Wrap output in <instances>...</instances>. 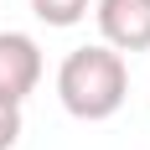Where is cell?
Returning a JSON list of instances; mask_svg holds the SVG:
<instances>
[{
	"mask_svg": "<svg viewBox=\"0 0 150 150\" xmlns=\"http://www.w3.org/2000/svg\"><path fill=\"white\" fill-rule=\"evenodd\" d=\"M42 83V47L26 31H0V98L21 104Z\"/></svg>",
	"mask_w": 150,
	"mask_h": 150,
	"instance_id": "7a4b0ae2",
	"label": "cell"
},
{
	"mask_svg": "<svg viewBox=\"0 0 150 150\" xmlns=\"http://www.w3.org/2000/svg\"><path fill=\"white\" fill-rule=\"evenodd\" d=\"M98 31L114 52H145L150 47V0H98Z\"/></svg>",
	"mask_w": 150,
	"mask_h": 150,
	"instance_id": "3957f363",
	"label": "cell"
},
{
	"mask_svg": "<svg viewBox=\"0 0 150 150\" xmlns=\"http://www.w3.org/2000/svg\"><path fill=\"white\" fill-rule=\"evenodd\" d=\"M129 93V67L114 47H78L57 67V98L73 119H109Z\"/></svg>",
	"mask_w": 150,
	"mask_h": 150,
	"instance_id": "6da1fadb",
	"label": "cell"
},
{
	"mask_svg": "<svg viewBox=\"0 0 150 150\" xmlns=\"http://www.w3.org/2000/svg\"><path fill=\"white\" fill-rule=\"evenodd\" d=\"M16 140H21V104L0 98V150H11Z\"/></svg>",
	"mask_w": 150,
	"mask_h": 150,
	"instance_id": "5b68a950",
	"label": "cell"
},
{
	"mask_svg": "<svg viewBox=\"0 0 150 150\" xmlns=\"http://www.w3.org/2000/svg\"><path fill=\"white\" fill-rule=\"evenodd\" d=\"M31 11H36V21H47V26H78V21L88 16V0H31Z\"/></svg>",
	"mask_w": 150,
	"mask_h": 150,
	"instance_id": "277c9868",
	"label": "cell"
}]
</instances>
